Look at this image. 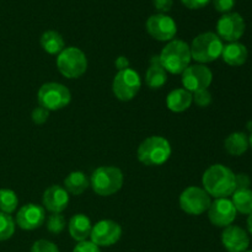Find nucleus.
Listing matches in <instances>:
<instances>
[{"label":"nucleus","instance_id":"1","mask_svg":"<svg viewBox=\"0 0 252 252\" xmlns=\"http://www.w3.org/2000/svg\"><path fill=\"white\" fill-rule=\"evenodd\" d=\"M203 189L214 198H228L236 189V175L223 164H214L202 176Z\"/></svg>","mask_w":252,"mask_h":252},{"label":"nucleus","instance_id":"2","mask_svg":"<svg viewBox=\"0 0 252 252\" xmlns=\"http://www.w3.org/2000/svg\"><path fill=\"white\" fill-rule=\"evenodd\" d=\"M162 68L171 74H182L192 61L191 49L185 41L172 39L159 54Z\"/></svg>","mask_w":252,"mask_h":252},{"label":"nucleus","instance_id":"3","mask_svg":"<svg viewBox=\"0 0 252 252\" xmlns=\"http://www.w3.org/2000/svg\"><path fill=\"white\" fill-rule=\"evenodd\" d=\"M171 152L169 140L160 135H152L140 143L137 157L145 166H160L170 159Z\"/></svg>","mask_w":252,"mask_h":252},{"label":"nucleus","instance_id":"4","mask_svg":"<svg viewBox=\"0 0 252 252\" xmlns=\"http://www.w3.org/2000/svg\"><path fill=\"white\" fill-rule=\"evenodd\" d=\"M224 44L219 36L214 32H203L194 37L189 49L191 57L199 64L212 63L221 56Z\"/></svg>","mask_w":252,"mask_h":252},{"label":"nucleus","instance_id":"5","mask_svg":"<svg viewBox=\"0 0 252 252\" xmlns=\"http://www.w3.org/2000/svg\"><path fill=\"white\" fill-rule=\"evenodd\" d=\"M123 181L125 176L121 169L116 166H100L91 175L90 186L98 196L108 197L122 189Z\"/></svg>","mask_w":252,"mask_h":252},{"label":"nucleus","instance_id":"6","mask_svg":"<svg viewBox=\"0 0 252 252\" xmlns=\"http://www.w3.org/2000/svg\"><path fill=\"white\" fill-rule=\"evenodd\" d=\"M57 68L65 78H80L88 69V58L80 48L66 47L57 57Z\"/></svg>","mask_w":252,"mask_h":252},{"label":"nucleus","instance_id":"7","mask_svg":"<svg viewBox=\"0 0 252 252\" xmlns=\"http://www.w3.org/2000/svg\"><path fill=\"white\" fill-rule=\"evenodd\" d=\"M38 105L48 111H58L66 107L71 101V94L66 86L59 83H46L37 93Z\"/></svg>","mask_w":252,"mask_h":252},{"label":"nucleus","instance_id":"8","mask_svg":"<svg viewBox=\"0 0 252 252\" xmlns=\"http://www.w3.org/2000/svg\"><path fill=\"white\" fill-rule=\"evenodd\" d=\"M142 88V79L139 74L133 69L128 68L120 70L115 75L112 81L113 95L120 101L133 100Z\"/></svg>","mask_w":252,"mask_h":252},{"label":"nucleus","instance_id":"9","mask_svg":"<svg viewBox=\"0 0 252 252\" xmlns=\"http://www.w3.org/2000/svg\"><path fill=\"white\" fill-rule=\"evenodd\" d=\"M180 207L189 216H201L208 211L212 203L211 196L202 187L189 186L180 196Z\"/></svg>","mask_w":252,"mask_h":252},{"label":"nucleus","instance_id":"10","mask_svg":"<svg viewBox=\"0 0 252 252\" xmlns=\"http://www.w3.org/2000/svg\"><path fill=\"white\" fill-rule=\"evenodd\" d=\"M181 75L184 89H186L191 94L199 90H206L213 81V73L206 64L189 65Z\"/></svg>","mask_w":252,"mask_h":252},{"label":"nucleus","instance_id":"11","mask_svg":"<svg viewBox=\"0 0 252 252\" xmlns=\"http://www.w3.org/2000/svg\"><path fill=\"white\" fill-rule=\"evenodd\" d=\"M246 24L239 12H228L221 15L217 22V34L221 41L238 42L245 33Z\"/></svg>","mask_w":252,"mask_h":252},{"label":"nucleus","instance_id":"12","mask_svg":"<svg viewBox=\"0 0 252 252\" xmlns=\"http://www.w3.org/2000/svg\"><path fill=\"white\" fill-rule=\"evenodd\" d=\"M148 33L160 42H170L177 33V25L171 16L166 14L152 15L145 24Z\"/></svg>","mask_w":252,"mask_h":252},{"label":"nucleus","instance_id":"13","mask_svg":"<svg viewBox=\"0 0 252 252\" xmlns=\"http://www.w3.org/2000/svg\"><path fill=\"white\" fill-rule=\"evenodd\" d=\"M122 236V228L116 221L103 219L93 225L90 234V241L98 248H108L118 243Z\"/></svg>","mask_w":252,"mask_h":252},{"label":"nucleus","instance_id":"14","mask_svg":"<svg viewBox=\"0 0 252 252\" xmlns=\"http://www.w3.org/2000/svg\"><path fill=\"white\" fill-rule=\"evenodd\" d=\"M207 212H208V218L211 223L218 228H226L229 225H233L234 220L236 219V214H238L233 202L229 198H216V201L212 202Z\"/></svg>","mask_w":252,"mask_h":252},{"label":"nucleus","instance_id":"15","mask_svg":"<svg viewBox=\"0 0 252 252\" xmlns=\"http://www.w3.org/2000/svg\"><path fill=\"white\" fill-rule=\"evenodd\" d=\"M46 221V209L34 203H29L19 209L15 223L22 230H34L41 228Z\"/></svg>","mask_w":252,"mask_h":252},{"label":"nucleus","instance_id":"16","mask_svg":"<svg viewBox=\"0 0 252 252\" xmlns=\"http://www.w3.org/2000/svg\"><path fill=\"white\" fill-rule=\"evenodd\" d=\"M221 244L228 252H245L250 246V238L240 226L229 225L221 233Z\"/></svg>","mask_w":252,"mask_h":252},{"label":"nucleus","instance_id":"17","mask_svg":"<svg viewBox=\"0 0 252 252\" xmlns=\"http://www.w3.org/2000/svg\"><path fill=\"white\" fill-rule=\"evenodd\" d=\"M43 208L51 213H62L69 204V193L63 186L52 185L43 192Z\"/></svg>","mask_w":252,"mask_h":252},{"label":"nucleus","instance_id":"18","mask_svg":"<svg viewBox=\"0 0 252 252\" xmlns=\"http://www.w3.org/2000/svg\"><path fill=\"white\" fill-rule=\"evenodd\" d=\"M68 229L71 238L78 243H81V241H86L88 238H90L93 224H91L90 218L88 216L79 213L71 217L68 224Z\"/></svg>","mask_w":252,"mask_h":252},{"label":"nucleus","instance_id":"19","mask_svg":"<svg viewBox=\"0 0 252 252\" xmlns=\"http://www.w3.org/2000/svg\"><path fill=\"white\" fill-rule=\"evenodd\" d=\"M167 81V71L162 68L159 56H153L150 58V65L145 74V84L148 88L157 90L161 89Z\"/></svg>","mask_w":252,"mask_h":252},{"label":"nucleus","instance_id":"20","mask_svg":"<svg viewBox=\"0 0 252 252\" xmlns=\"http://www.w3.org/2000/svg\"><path fill=\"white\" fill-rule=\"evenodd\" d=\"M220 57L228 65L240 66L248 61L249 51L245 44L240 43L239 41L230 42V43L224 46Z\"/></svg>","mask_w":252,"mask_h":252},{"label":"nucleus","instance_id":"21","mask_svg":"<svg viewBox=\"0 0 252 252\" xmlns=\"http://www.w3.org/2000/svg\"><path fill=\"white\" fill-rule=\"evenodd\" d=\"M193 102V97L186 89H175L167 95L166 106L171 112L181 113L189 110Z\"/></svg>","mask_w":252,"mask_h":252},{"label":"nucleus","instance_id":"22","mask_svg":"<svg viewBox=\"0 0 252 252\" xmlns=\"http://www.w3.org/2000/svg\"><path fill=\"white\" fill-rule=\"evenodd\" d=\"M224 148L228 154L233 155V157H241L250 148L248 134L244 132L231 133L224 140Z\"/></svg>","mask_w":252,"mask_h":252},{"label":"nucleus","instance_id":"23","mask_svg":"<svg viewBox=\"0 0 252 252\" xmlns=\"http://www.w3.org/2000/svg\"><path fill=\"white\" fill-rule=\"evenodd\" d=\"M39 43H41L43 51L52 56L59 54L65 48V42H64L62 34L54 30H48V31L43 32L41 39H39Z\"/></svg>","mask_w":252,"mask_h":252},{"label":"nucleus","instance_id":"24","mask_svg":"<svg viewBox=\"0 0 252 252\" xmlns=\"http://www.w3.org/2000/svg\"><path fill=\"white\" fill-rule=\"evenodd\" d=\"M90 186V181L86 175L81 171H73L64 180V189L74 196H80Z\"/></svg>","mask_w":252,"mask_h":252},{"label":"nucleus","instance_id":"25","mask_svg":"<svg viewBox=\"0 0 252 252\" xmlns=\"http://www.w3.org/2000/svg\"><path fill=\"white\" fill-rule=\"evenodd\" d=\"M231 202L236 212L249 216L252 212V189H236L231 194Z\"/></svg>","mask_w":252,"mask_h":252},{"label":"nucleus","instance_id":"26","mask_svg":"<svg viewBox=\"0 0 252 252\" xmlns=\"http://www.w3.org/2000/svg\"><path fill=\"white\" fill-rule=\"evenodd\" d=\"M17 206H19V198L12 189H0V212L11 214L16 211Z\"/></svg>","mask_w":252,"mask_h":252},{"label":"nucleus","instance_id":"27","mask_svg":"<svg viewBox=\"0 0 252 252\" xmlns=\"http://www.w3.org/2000/svg\"><path fill=\"white\" fill-rule=\"evenodd\" d=\"M16 223L10 214L0 212V241H6L14 235Z\"/></svg>","mask_w":252,"mask_h":252},{"label":"nucleus","instance_id":"28","mask_svg":"<svg viewBox=\"0 0 252 252\" xmlns=\"http://www.w3.org/2000/svg\"><path fill=\"white\" fill-rule=\"evenodd\" d=\"M66 220L62 213H52L51 216L47 218V230L52 234H61L62 231L65 229Z\"/></svg>","mask_w":252,"mask_h":252},{"label":"nucleus","instance_id":"29","mask_svg":"<svg viewBox=\"0 0 252 252\" xmlns=\"http://www.w3.org/2000/svg\"><path fill=\"white\" fill-rule=\"evenodd\" d=\"M31 252H59V249L52 241L41 239V240L34 241L31 248Z\"/></svg>","mask_w":252,"mask_h":252},{"label":"nucleus","instance_id":"30","mask_svg":"<svg viewBox=\"0 0 252 252\" xmlns=\"http://www.w3.org/2000/svg\"><path fill=\"white\" fill-rule=\"evenodd\" d=\"M192 97H193L194 103H196L198 107L204 108L212 103V94L209 93L208 89L196 91V93L192 94Z\"/></svg>","mask_w":252,"mask_h":252},{"label":"nucleus","instance_id":"31","mask_svg":"<svg viewBox=\"0 0 252 252\" xmlns=\"http://www.w3.org/2000/svg\"><path fill=\"white\" fill-rule=\"evenodd\" d=\"M214 9L220 14H228L235 6L236 0H212Z\"/></svg>","mask_w":252,"mask_h":252},{"label":"nucleus","instance_id":"32","mask_svg":"<svg viewBox=\"0 0 252 252\" xmlns=\"http://www.w3.org/2000/svg\"><path fill=\"white\" fill-rule=\"evenodd\" d=\"M31 117L34 125H43V123H46L47 120H48L49 111L43 108L42 106H38V107H36L32 111Z\"/></svg>","mask_w":252,"mask_h":252},{"label":"nucleus","instance_id":"33","mask_svg":"<svg viewBox=\"0 0 252 252\" xmlns=\"http://www.w3.org/2000/svg\"><path fill=\"white\" fill-rule=\"evenodd\" d=\"M73 252H101V250L98 246H96L95 244L93 243V241L86 240L76 244Z\"/></svg>","mask_w":252,"mask_h":252},{"label":"nucleus","instance_id":"34","mask_svg":"<svg viewBox=\"0 0 252 252\" xmlns=\"http://www.w3.org/2000/svg\"><path fill=\"white\" fill-rule=\"evenodd\" d=\"M153 4H154L155 9L159 11V14H166L171 10L174 1L172 0H153Z\"/></svg>","mask_w":252,"mask_h":252},{"label":"nucleus","instance_id":"35","mask_svg":"<svg viewBox=\"0 0 252 252\" xmlns=\"http://www.w3.org/2000/svg\"><path fill=\"white\" fill-rule=\"evenodd\" d=\"M212 0H181L182 4L191 10H198L207 6Z\"/></svg>","mask_w":252,"mask_h":252},{"label":"nucleus","instance_id":"36","mask_svg":"<svg viewBox=\"0 0 252 252\" xmlns=\"http://www.w3.org/2000/svg\"><path fill=\"white\" fill-rule=\"evenodd\" d=\"M251 180L246 174L236 175V189H250Z\"/></svg>","mask_w":252,"mask_h":252},{"label":"nucleus","instance_id":"37","mask_svg":"<svg viewBox=\"0 0 252 252\" xmlns=\"http://www.w3.org/2000/svg\"><path fill=\"white\" fill-rule=\"evenodd\" d=\"M115 64H116V68L118 69V71L125 70V69H128V68H129V65H130V63H129V61H128L127 57H123V56L118 57V58L116 59Z\"/></svg>","mask_w":252,"mask_h":252},{"label":"nucleus","instance_id":"38","mask_svg":"<svg viewBox=\"0 0 252 252\" xmlns=\"http://www.w3.org/2000/svg\"><path fill=\"white\" fill-rule=\"evenodd\" d=\"M246 224H248L249 233H250L252 235V212L248 216V220H246Z\"/></svg>","mask_w":252,"mask_h":252},{"label":"nucleus","instance_id":"39","mask_svg":"<svg viewBox=\"0 0 252 252\" xmlns=\"http://www.w3.org/2000/svg\"><path fill=\"white\" fill-rule=\"evenodd\" d=\"M249 144H250V148L252 149V133L250 137H249Z\"/></svg>","mask_w":252,"mask_h":252},{"label":"nucleus","instance_id":"40","mask_svg":"<svg viewBox=\"0 0 252 252\" xmlns=\"http://www.w3.org/2000/svg\"><path fill=\"white\" fill-rule=\"evenodd\" d=\"M245 252H252V250H250V251H245Z\"/></svg>","mask_w":252,"mask_h":252}]
</instances>
